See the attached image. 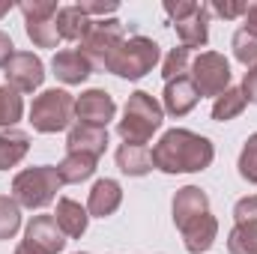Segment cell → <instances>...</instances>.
Returning <instances> with one entry per match:
<instances>
[{
  "label": "cell",
  "instance_id": "obj_20",
  "mask_svg": "<svg viewBox=\"0 0 257 254\" xmlns=\"http://www.w3.org/2000/svg\"><path fill=\"white\" fill-rule=\"evenodd\" d=\"M30 153V135L21 129H3L0 132V171L15 168Z\"/></svg>",
  "mask_w": 257,
  "mask_h": 254
},
{
  "label": "cell",
  "instance_id": "obj_12",
  "mask_svg": "<svg viewBox=\"0 0 257 254\" xmlns=\"http://www.w3.org/2000/svg\"><path fill=\"white\" fill-rule=\"evenodd\" d=\"M66 150L69 153H84V156L102 159L105 150H108V129L75 123V126L66 132Z\"/></svg>",
  "mask_w": 257,
  "mask_h": 254
},
{
  "label": "cell",
  "instance_id": "obj_13",
  "mask_svg": "<svg viewBox=\"0 0 257 254\" xmlns=\"http://www.w3.org/2000/svg\"><path fill=\"white\" fill-rule=\"evenodd\" d=\"M171 212H174V224L177 230L183 224H189L194 218L206 215L209 212V197L200 186H183V189L174 194V203H171Z\"/></svg>",
  "mask_w": 257,
  "mask_h": 254
},
{
  "label": "cell",
  "instance_id": "obj_19",
  "mask_svg": "<svg viewBox=\"0 0 257 254\" xmlns=\"http://www.w3.org/2000/svg\"><path fill=\"white\" fill-rule=\"evenodd\" d=\"M114 159L126 177H147L153 171V150L141 147V144H120Z\"/></svg>",
  "mask_w": 257,
  "mask_h": 254
},
{
  "label": "cell",
  "instance_id": "obj_8",
  "mask_svg": "<svg viewBox=\"0 0 257 254\" xmlns=\"http://www.w3.org/2000/svg\"><path fill=\"white\" fill-rule=\"evenodd\" d=\"M3 75H6V84H9L12 90H18V93H33V90H39L42 81H45V63H42L33 51H15L12 60L3 69Z\"/></svg>",
  "mask_w": 257,
  "mask_h": 254
},
{
  "label": "cell",
  "instance_id": "obj_22",
  "mask_svg": "<svg viewBox=\"0 0 257 254\" xmlns=\"http://www.w3.org/2000/svg\"><path fill=\"white\" fill-rule=\"evenodd\" d=\"M54 24H57V33H60V39L81 42V39L87 36V30H90L93 18H87V15L78 9V6H60V12H57Z\"/></svg>",
  "mask_w": 257,
  "mask_h": 254
},
{
  "label": "cell",
  "instance_id": "obj_35",
  "mask_svg": "<svg viewBox=\"0 0 257 254\" xmlns=\"http://www.w3.org/2000/svg\"><path fill=\"white\" fill-rule=\"evenodd\" d=\"M233 221H236V224L257 221V194H251V197H239V200H236V206H233Z\"/></svg>",
  "mask_w": 257,
  "mask_h": 254
},
{
  "label": "cell",
  "instance_id": "obj_37",
  "mask_svg": "<svg viewBox=\"0 0 257 254\" xmlns=\"http://www.w3.org/2000/svg\"><path fill=\"white\" fill-rule=\"evenodd\" d=\"M12 54H15V45H12V36L0 30V69H6V63L12 60Z\"/></svg>",
  "mask_w": 257,
  "mask_h": 254
},
{
  "label": "cell",
  "instance_id": "obj_27",
  "mask_svg": "<svg viewBox=\"0 0 257 254\" xmlns=\"http://www.w3.org/2000/svg\"><path fill=\"white\" fill-rule=\"evenodd\" d=\"M233 57L239 63H245L248 69L257 66V30H248V27H239L233 33Z\"/></svg>",
  "mask_w": 257,
  "mask_h": 254
},
{
  "label": "cell",
  "instance_id": "obj_30",
  "mask_svg": "<svg viewBox=\"0 0 257 254\" xmlns=\"http://www.w3.org/2000/svg\"><path fill=\"white\" fill-rule=\"evenodd\" d=\"M236 168H239V177H242L245 183H254L257 186V132L248 135V141H245V147H242V153H239Z\"/></svg>",
  "mask_w": 257,
  "mask_h": 254
},
{
  "label": "cell",
  "instance_id": "obj_6",
  "mask_svg": "<svg viewBox=\"0 0 257 254\" xmlns=\"http://www.w3.org/2000/svg\"><path fill=\"white\" fill-rule=\"evenodd\" d=\"M126 39V24L117 18H93L87 36L78 42V51L90 60L93 69H105L108 54Z\"/></svg>",
  "mask_w": 257,
  "mask_h": 254
},
{
  "label": "cell",
  "instance_id": "obj_21",
  "mask_svg": "<svg viewBox=\"0 0 257 254\" xmlns=\"http://www.w3.org/2000/svg\"><path fill=\"white\" fill-rule=\"evenodd\" d=\"M96 162L93 156H84V153H66V159L57 165V177L63 186H78L84 180H90L96 174Z\"/></svg>",
  "mask_w": 257,
  "mask_h": 254
},
{
  "label": "cell",
  "instance_id": "obj_26",
  "mask_svg": "<svg viewBox=\"0 0 257 254\" xmlns=\"http://www.w3.org/2000/svg\"><path fill=\"white\" fill-rule=\"evenodd\" d=\"M227 251L230 254H257V221L233 224L227 233Z\"/></svg>",
  "mask_w": 257,
  "mask_h": 254
},
{
  "label": "cell",
  "instance_id": "obj_33",
  "mask_svg": "<svg viewBox=\"0 0 257 254\" xmlns=\"http://www.w3.org/2000/svg\"><path fill=\"white\" fill-rule=\"evenodd\" d=\"M75 6H78L87 18H93V15L105 18V15H114V12L120 9V3H117V0H105V3H102V0H78Z\"/></svg>",
  "mask_w": 257,
  "mask_h": 254
},
{
  "label": "cell",
  "instance_id": "obj_18",
  "mask_svg": "<svg viewBox=\"0 0 257 254\" xmlns=\"http://www.w3.org/2000/svg\"><path fill=\"white\" fill-rule=\"evenodd\" d=\"M209 6L206 3H200V9L194 12L192 18H186V21H180V24H174L177 27V36H180V45L183 48H203L206 42H209Z\"/></svg>",
  "mask_w": 257,
  "mask_h": 254
},
{
  "label": "cell",
  "instance_id": "obj_41",
  "mask_svg": "<svg viewBox=\"0 0 257 254\" xmlns=\"http://www.w3.org/2000/svg\"><path fill=\"white\" fill-rule=\"evenodd\" d=\"M75 254H90V251H75Z\"/></svg>",
  "mask_w": 257,
  "mask_h": 254
},
{
  "label": "cell",
  "instance_id": "obj_39",
  "mask_svg": "<svg viewBox=\"0 0 257 254\" xmlns=\"http://www.w3.org/2000/svg\"><path fill=\"white\" fill-rule=\"evenodd\" d=\"M12 6H15L12 0H0V18H3L6 12H12Z\"/></svg>",
  "mask_w": 257,
  "mask_h": 254
},
{
  "label": "cell",
  "instance_id": "obj_11",
  "mask_svg": "<svg viewBox=\"0 0 257 254\" xmlns=\"http://www.w3.org/2000/svg\"><path fill=\"white\" fill-rule=\"evenodd\" d=\"M197 102H200V93H197V87H194V81L189 75L186 78H174V81L165 84V93H162L165 114L186 117V114H192L194 108H197Z\"/></svg>",
  "mask_w": 257,
  "mask_h": 254
},
{
  "label": "cell",
  "instance_id": "obj_25",
  "mask_svg": "<svg viewBox=\"0 0 257 254\" xmlns=\"http://www.w3.org/2000/svg\"><path fill=\"white\" fill-rule=\"evenodd\" d=\"M24 30L30 36V42L36 48H57L60 42V33H57V24L54 18H33V21H24Z\"/></svg>",
  "mask_w": 257,
  "mask_h": 254
},
{
  "label": "cell",
  "instance_id": "obj_5",
  "mask_svg": "<svg viewBox=\"0 0 257 254\" xmlns=\"http://www.w3.org/2000/svg\"><path fill=\"white\" fill-rule=\"evenodd\" d=\"M75 120V96L69 90H42L30 105V123L42 135L69 132Z\"/></svg>",
  "mask_w": 257,
  "mask_h": 254
},
{
  "label": "cell",
  "instance_id": "obj_7",
  "mask_svg": "<svg viewBox=\"0 0 257 254\" xmlns=\"http://www.w3.org/2000/svg\"><path fill=\"white\" fill-rule=\"evenodd\" d=\"M189 78L194 81L200 99L203 96H221L227 87H230V60L218 51H200L192 60L189 69Z\"/></svg>",
  "mask_w": 257,
  "mask_h": 254
},
{
  "label": "cell",
  "instance_id": "obj_10",
  "mask_svg": "<svg viewBox=\"0 0 257 254\" xmlns=\"http://www.w3.org/2000/svg\"><path fill=\"white\" fill-rule=\"evenodd\" d=\"M63 230L57 227L54 215H33L24 227V245L36 254H60L66 248Z\"/></svg>",
  "mask_w": 257,
  "mask_h": 254
},
{
  "label": "cell",
  "instance_id": "obj_2",
  "mask_svg": "<svg viewBox=\"0 0 257 254\" xmlns=\"http://www.w3.org/2000/svg\"><path fill=\"white\" fill-rule=\"evenodd\" d=\"M165 123V108L159 99H153L144 90L128 93L126 108H123V120L117 123V135L123 138V144H141L147 147V141L162 129Z\"/></svg>",
  "mask_w": 257,
  "mask_h": 254
},
{
  "label": "cell",
  "instance_id": "obj_36",
  "mask_svg": "<svg viewBox=\"0 0 257 254\" xmlns=\"http://www.w3.org/2000/svg\"><path fill=\"white\" fill-rule=\"evenodd\" d=\"M242 96H245V102H251V105H257V66H251L245 75H242Z\"/></svg>",
  "mask_w": 257,
  "mask_h": 254
},
{
  "label": "cell",
  "instance_id": "obj_3",
  "mask_svg": "<svg viewBox=\"0 0 257 254\" xmlns=\"http://www.w3.org/2000/svg\"><path fill=\"white\" fill-rule=\"evenodd\" d=\"M162 60V48L159 42H153L150 36H128L123 39L105 60V72L117 75V78H126V81H141L147 72H153Z\"/></svg>",
  "mask_w": 257,
  "mask_h": 254
},
{
  "label": "cell",
  "instance_id": "obj_38",
  "mask_svg": "<svg viewBox=\"0 0 257 254\" xmlns=\"http://www.w3.org/2000/svg\"><path fill=\"white\" fill-rule=\"evenodd\" d=\"M245 27L248 30H257V0L248 3V9H245Z\"/></svg>",
  "mask_w": 257,
  "mask_h": 254
},
{
  "label": "cell",
  "instance_id": "obj_40",
  "mask_svg": "<svg viewBox=\"0 0 257 254\" xmlns=\"http://www.w3.org/2000/svg\"><path fill=\"white\" fill-rule=\"evenodd\" d=\"M15 254H36V251H30V248H27V245H24V242H21V245H18V248H15Z\"/></svg>",
  "mask_w": 257,
  "mask_h": 254
},
{
  "label": "cell",
  "instance_id": "obj_28",
  "mask_svg": "<svg viewBox=\"0 0 257 254\" xmlns=\"http://www.w3.org/2000/svg\"><path fill=\"white\" fill-rule=\"evenodd\" d=\"M21 230V206L12 200V194H0V242L12 239Z\"/></svg>",
  "mask_w": 257,
  "mask_h": 254
},
{
  "label": "cell",
  "instance_id": "obj_14",
  "mask_svg": "<svg viewBox=\"0 0 257 254\" xmlns=\"http://www.w3.org/2000/svg\"><path fill=\"white\" fill-rule=\"evenodd\" d=\"M123 203V186L111 177L105 180H96V186L90 189V197H87V212L90 218H108L120 209Z\"/></svg>",
  "mask_w": 257,
  "mask_h": 254
},
{
  "label": "cell",
  "instance_id": "obj_15",
  "mask_svg": "<svg viewBox=\"0 0 257 254\" xmlns=\"http://www.w3.org/2000/svg\"><path fill=\"white\" fill-rule=\"evenodd\" d=\"M180 233H183L186 251L189 254H203V251L212 248V242H215V236H218V218H215L212 212H206V215L194 218V221H189V224H183Z\"/></svg>",
  "mask_w": 257,
  "mask_h": 254
},
{
  "label": "cell",
  "instance_id": "obj_9",
  "mask_svg": "<svg viewBox=\"0 0 257 254\" xmlns=\"http://www.w3.org/2000/svg\"><path fill=\"white\" fill-rule=\"evenodd\" d=\"M75 117H78V123H84V126L108 129V123L117 117V102H114V96H111L108 90H99V87L84 90V93L75 99Z\"/></svg>",
  "mask_w": 257,
  "mask_h": 254
},
{
  "label": "cell",
  "instance_id": "obj_1",
  "mask_svg": "<svg viewBox=\"0 0 257 254\" xmlns=\"http://www.w3.org/2000/svg\"><path fill=\"white\" fill-rule=\"evenodd\" d=\"M215 159V147L206 135L192 129H168L153 147V168L162 174H197Z\"/></svg>",
  "mask_w": 257,
  "mask_h": 254
},
{
  "label": "cell",
  "instance_id": "obj_4",
  "mask_svg": "<svg viewBox=\"0 0 257 254\" xmlns=\"http://www.w3.org/2000/svg\"><path fill=\"white\" fill-rule=\"evenodd\" d=\"M60 177L54 165H39V168H24L12 180V200L24 209H42L48 206L57 191H60Z\"/></svg>",
  "mask_w": 257,
  "mask_h": 254
},
{
  "label": "cell",
  "instance_id": "obj_31",
  "mask_svg": "<svg viewBox=\"0 0 257 254\" xmlns=\"http://www.w3.org/2000/svg\"><path fill=\"white\" fill-rule=\"evenodd\" d=\"M18 9H21L24 21H33V18H57V12H60L57 0H21Z\"/></svg>",
  "mask_w": 257,
  "mask_h": 254
},
{
  "label": "cell",
  "instance_id": "obj_23",
  "mask_svg": "<svg viewBox=\"0 0 257 254\" xmlns=\"http://www.w3.org/2000/svg\"><path fill=\"white\" fill-rule=\"evenodd\" d=\"M245 96H242V90L239 87H227L221 96H215V102H212V120L215 123H230V120H236L242 111H245Z\"/></svg>",
  "mask_w": 257,
  "mask_h": 254
},
{
  "label": "cell",
  "instance_id": "obj_32",
  "mask_svg": "<svg viewBox=\"0 0 257 254\" xmlns=\"http://www.w3.org/2000/svg\"><path fill=\"white\" fill-rule=\"evenodd\" d=\"M197 9H200V3H194V0H165V12H168V18H171L174 24L192 18Z\"/></svg>",
  "mask_w": 257,
  "mask_h": 254
},
{
  "label": "cell",
  "instance_id": "obj_34",
  "mask_svg": "<svg viewBox=\"0 0 257 254\" xmlns=\"http://www.w3.org/2000/svg\"><path fill=\"white\" fill-rule=\"evenodd\" d=\"M206 6H209V12H215V15L224 18V21H233V18L245 15V9H248V3H242V0H227V3L215 0V3H206Z\"/></svg>",
  "mask_w": 257,
  "mask_h": 254
},
{
  "label": "cell",
  "instance_id": "obj_29",
  "mask_svg": "<svg viewBox=\"0 0 257 254\" xmlns=\"http://www.w3.org/2000/svg\"><path fill=\"white\" fill-rule=\"evenodd\" d=\"M189 69H192V57H189V48H174V51H168V57L162 60V78H165V84L168 81H174V78H186L189 75Z\"/></svg>",
  "mask_w": 257,
  "mask_h": 254
},
{
  "label": "cell",
  "instance_id": "obj_24",
  "mask_svg": "<svg viewBox=\"0 0 257 254\" xmlns=\"http://www.w3.org/2000/svg\"><path fill=\"white\" fill-rule=\"evenodd\" d=\"M24 114V99L18 90H12L9 84L0 87V129H15V123Z\"/></svg>",
  "mask_w": 257,
  "mask_h": 254
},
{
  "label": "cell",
  "instance_id": "obj_16",
  "mask_svg": "<svg viewBox=\"0 0 257 254\" xmlns=\"http://www.w3.org/2000/svg\"><path fill=\"white\" fill-rule=\"evenodd\" d=\"M51 69H54V75L69 84V87H75V84H84L96 69L90 66V60L78 51V48H63V51H57L54 54V60H51Z\"/></svg>",
  "mask_w": 257,
  "mask_h": 254
},
{
  "label": "cell",
  "instance_id": "obj_17",
  "mask_svg": "<svg viewBox=\"0 0 257 254\" xmlns=\"http://www.w3.org/2000/svg\"><path fill=\"white\" fill-rule=\"evenodd\" d=\"M54 221H57V227L63 230L66 239H81V236L87 233L90 212H87V206H81L78 200H72V197H60V200H57Z\"/></svg>",
  "mask_w": 257,
  "mask_h": 254
}]
</instances>
